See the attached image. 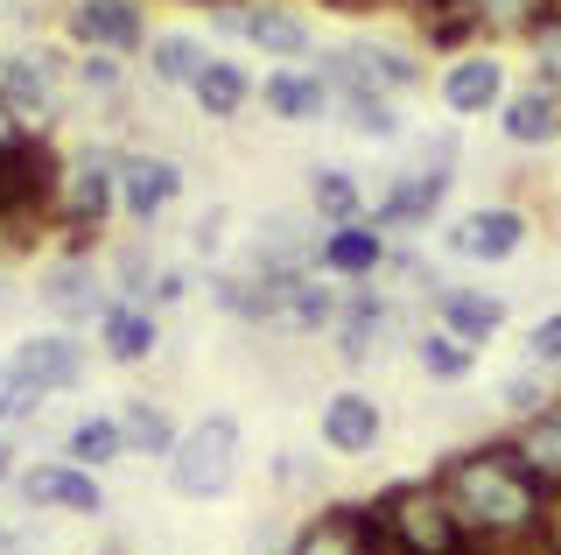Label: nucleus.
<instances>
[{"label": "nucleus", "instance_id": "f257e3e1", "mask_svg": "<svg viewBox=\"0 0 561 555\" xmlns=\"http://www.w3.org/2000/svg\"><path fill=\"white\" fill-rule=\"evenodd\" d=\"M449 492L456 520H463L478 542L505 548V542H534L548 534V485L534 478V464L519 457L513 443H478V450H456L435 478Z\"/></svg>", "mask_w": 561, "mask_h": 555}, {"label": "nucleus", "instance_id": "f03ea898", "mask_svg": "<svg viewBox=\"0 0 561 555\" xmlns=\"http://www.w3.org/2000/svg\"><path fill=\"white\" fill-rule=\"evenodd\" d=\"M379 534H386V555H463L478 534L456 520L443 485H393V492L373 507Z\"/></svg>", "mask_w": 561, "mask_h": 555}, {"label": "nucleus", "instance_id": "7ed1b4c3", "mask_svg": "<svg viewBox=\"0 0 561 555\" xmlns=\"http://www.w3.org/2000/svg\"><path fill=\"white\" fill-rule=\"evenodd\" d=\"M239 478V422L232 415H204L197 429H183L169 450V485L183 499H218Z\"/></svg>", "mask_w": 561, "mask_h": 555}, {"label": "nucleus", "instance_id": "20e7f679", "mask_svg": "<svg viewBox=\"0 0 561 555\" xmlns=\"http://www.w3.org/2000/svg\"><path fill=\"white\" fill-rule=\"evenodd\" d=\"M443 247L456 253V260H513L519 247H526V218L513 212V204H484V212H463L443 233Z\"/></svg>", "mask_w": 561, "mask_h": 555}, {"label": "nucleus", "instance_id": "39448f33", "mask_svg": "<svg viewBox=\"0 0 561 555\" xmlns=\"http://www.w3.org/2000/svg\"><path fill=\"white\" fill-rule=\"evenodd\" d=\"M210 22H218L225 36L260 43L267 57H309V22H302L295 8H232V0H225Z\"/></svg>", "mask_w": 561, "mask_h": 555}, {"label": "nucleus", "instance_id": "423d86ee", "mask_svg": "<svg viewBox=\"0 0 561 555\" xmlns=\"http://www.w3.org/2000/svg\"><path fill=\"white\" fill-rule=\"evenodd\" d=\"M330 338H337V359H344V366H365V359L379 352V338H393V303H379L373 288L344 296L337 324H330Z\"/></svg>", "mask_w": 561, "mask_h": 555}, {"label": "nucleus", "instance_id": "0eeeda50", "mask_svg": "<svg viewBox=\"0 0 561 555\" xmlns=\"http://www.w3.org/2000/svg\"><path fill=\"white\" fill-rule=\"evenodd\" d=\"M22 492L28 507H57V513H105V492L84 464H35L22 472Z\"/></svg>", "mask_w": 561, "mask_h": 555}, {"label": "nucleus", "instance_id": "6e6552de", "mask_svg": "<svg viewBox=\"0 0 561 555\" xmlns=\"http://www.w3.org/2000/svg\"><path fill=\"white\" fill-rule=\"evenodd\" d=\"M49 190H57V155L43 141H14L0 155V212H28V204H43Z\"/></svg>", "mask_w": 561, "mask_h": 555}, {"label": "nucleus", "instance_id": "1a4fd4ad", "mask_svg": "<svg viewBox=\"0 0 561 555\" xmlns=\"http://www.w3.org/2000/svg\"><path fill=\"white\" fill-rule=\"evenodd\" d=\"M0 99H8L22 120H49L57 113V64L43 57V49H14V57H0Z\"/></svg>", "mask_w": 561, "mask_h": 555}, {"label": "nucleus", "instance_id": "9d476101", "mask_svg": "<svg viewBox=\"0 0 561 555\" xmlns=\"http://www.w3.org/2000/svg\"><path fill=\"white\" fill-rule=\"evenodd\" d=\"M499 127H505V141H513V148L561 141V92H554V84H526V92H513L499 106Z\"/></svg>", "mask_w": 561, "mask_h": 555}, {"label": "nucleus", "instance_id": "9b49d317", "mask_svg": "<svg viewBox=\"0 0 561 555\" xmlns=\"http://www.w3.org/2000/svg\"><path fill=\"white\" fill-rule=\"evenodd\" d=\"M183 190V169L162 162V155H119V204L148 225L154 212H169V197Z\"/></svg>", "mask_w": 561, "mask_h": 555}, {"label": "nucleus", "instance_id": "f8f14e48", "mask_svg": "<svg viewBox=\"0 0 561 555\" xmlns=\"http://www.w3.org/2000/svg\"><path fill=\"white\" fill-rule=\"evenodd\" d=\"M443 106L449 113H491V106H505V71H499V57H484V49H470V57H456L449 71H443Z\"/></svg>", "mask_w": 561, "mask_h": 555}, {"label": "nucleus", "instance_id": "ddd939ff", "mask_svg": "<svg viewBox=\"0 0 561 555\" xmlns=\"http://www.w3.org/2000/svg\"><path fill=\"white\" fill-rule=\"evenodd\" d=\"M379 401L373 394H358V387H344V394H330L323 401V443L330 450H344V457H365V450L379 443Z\"/></svg>", "mask_w": 561, "mask_h": 555}, {"label": "nucleus", "instance_id": "4468645a", "mask_svg": "<svg viewBox=\"0 0 561 555\" xmlns=\"http://www.w3.org/2000/svg\"><path fill=\"white\" fill-rule=\"evenodd\" d=\"M113 197H119V155H84L78 169H70V197H64V218L78 225H92L99 233V218L113 212Z\"/></svg>", "mask_w": 561, "mask_h": 555}, {"label": "nucleus", "instance_id": "2eb2a0df", "mask_svg": "<svg viewBox=\"0 0 561 555\" xmlns=\"http://www.w3.org/2000/svg\"><path fill=\"white\" fill-rule=\"evenodd\" d=\"M70 36H78L84 49H134L140 43V8L134 0H78L70 8Z\"/></svg>", "mask_w": 561, "mask_h": 555}, {"label": "nucleus", "instance_id": "dca6fc26", "mask_svg": "<svg viewBox=\"0 0 561 555\" xmlns=\"http://www.w3.org/2000/svg\"><path fill=\"white\" fill-rule=\"evenodd\" d=\"M316 253H323V239H309V225L295 218V212H267V218H260V239H253V268H274V274H302Z\"/></svg>", "mask_w": 561, "mask_h": 555}, {"label": "nucleus", "instance_id": "f3484780", "mask_svg": "<svg viewBox=\"0 0 561 555\" xmlns=\"http://www.w3.org/2000/svg\"><path fill=\"white\" fill-rule=\"evenodd\" d=\"M449 197V169H414V177H400L393 190H386V204L373 212V225L386 233V225H428L435 212H443Z\"/></svg>", "mask_w": 561, "mask_h": 555}, {"label": "nucleus", "instance_id": "a211bd4d", "mask_svg": "<svg viewBox=\"0 0 561 555\" xmlns=\"http://www.w3.org/2000/svg\"><path fill=\"white\" fill-rule=\"evenodd\" d=\"M260 99H267L274 120H323L330 106H337V92H330L323 71H274L267 84H260Z\"/></svg>", "mask_w": 561, "mask_h": 555}, {"label": "nucleus", "instance_id": "6ab92c4d", "mask_svg": "<svg viewBox=\"0 0 561 555\" xmlns=\"http://www.w3.org/2000/svg\"><path fill=\"white\" fill-rule=\"evenodd\" d=\"M435 317H443V331L484 344V338L505 324V303L484 296V288H456V282H443V288H435Z\"/></svg>", "mask_w": 561, "mask_h": 555}, {"label": "nucleus", "instance_id": "aec40b11", "mask_svg": "<svg viewBox=\"0 0 561 555\" xmlns=\"http://www.w3.org/2000/svg\"><path fill=\"white\" fill-rule=\"evenodd\" d=\"M14 366H22L35 387H78L84 380V344L78 338H64V331H49V338H28L22 352H14Z\"/></svg>", "mask_w": 561, "mask_h": 555}, {"label": "nucleus", "instance_id": "412c9836", "mask_svg": "<svg viewBox=\"0 0 561 555\" xmlns=\"http://www.w3.org/2000/svg\"><path fill=\"white\" fill-rule=\"evenodd\" d=\"M386 260V239H379V225H330L323 233V253H316V268H330V274H351V282H358V274H373Z\"/></svg>", "mask_w": 561, "mask_h": 555}, {"label": "nucleus", "instance_id": "4be33fe9", "mask_svg": "<svg viewBox=\"0 0 561 555\" xmlns=\"http://www.w3.org/2000/svg\"><path fill=\"white\" fill-rule=\"evenodd\" d=\"M513 450L534 464V478L548 485V492H561V401H548L540 415H526L519 437H513Z\"/></svg>", "mask_w": 561, "mask_h": 555}, {"label": "nucleus", "instance_id": "5701e85b", "mask_svg": "<svg viewBox=\"0 0 561 555\" xmlns=\"http://www.w3.org/2000/svg\"><path fill=\"white\" fill-rule=\"evenodd\" d=\"M337 113H344L351 134H365V141H400L393 92H373V84H337Z\"/></svg>", "mask_w": 561, "mask_h": 555}, {"label": "nucleus", "instance_id": "b1692460", "mask_svg": "<svg viewBox=\"0 0 561 555\" xmlns=\"http://www.w3.org/2000/svg\"><path fill=\"white\" fill-rule=\"evenodd\" d=\"M99 338L119 366H140V359L154 352V317L140 303H113V309H99Z\"/></svg>", "mask_w": 561, "mask_h": 555}, {"label": "nucleus", "instance_id": "393cba45", "mask_svg": "<svg viewBox=\"0 0 561 555\" xmlns=\"http://www.w3.org/2000/svg\"><path fill=\"white\" fill-rule=\"evenodd\" d=\"M35 296H43V309H57V317H92L99 309V282H92V268H84V260H64V268H49L43 274V288H35Z\"/></svg>", "mask_w": 561, "mask_h": 555}, {"label": "nucleus", "instance_id": "a878e982", "mask_svg": "<svg viewBox=\"0 0 561 555\" xmlns=\"http://www.w3.org/2000/svg\"><path fill=\"white\" fill-rule=\"evenodd\" d=\"M119 450H127V429H119V415H84V422L64 437V457H70V464H84V472L113 464Z\"/></svg>", "mask_w": 561, "mask_h": 555}, {"label": "nucleus", "instance_id": "bb28decb", "mask_svg": "<svg viewBox=\"0 0 561 555\" xmlns=\"http://www.w3.org/2000/svg\"><path fill=\"white\" fill-rule=\"evenodd\" d=\"M190 92H197V106H204L210 120H232V113L245 106V99H253V78H245V71H239V64H225V57H210V64H204V78H197V84H190Z\"/></svg>", "mask_w": 561, "mask_h": 555}, {"label": "nucleus", "instance_id": "cd10ccee", "mask_svg": "<svg viewBox=\"0 0 561 555\" xmlns=\"http://www.w3.org/2000/svg\"><path fill=\"white\" fill-rule=\"evenodd\" d=\"M414 359H421V373H428V380H470V366H478V344L435 324V331L414 338Z\"/></svg>", "mask_w": 561, "mask_h": 555}, {"label": "nucleus", "instance_id": "c85d7f7f", "mask_svg": "<svg viewBox=\"0 0 561 555\" xmlns=\"http://www.w3.org/2000/svg\"><path fill=\"white\" fill-rule=\"evenodd\" d=\"M148 64H154V78H162V84H197L210 57H204L197 36H154L148 43Z\"/></svg>", "mask_w": 561, "mask_h": 555}, {"label": "nucleus", "instance_id": "c756f323", "mask_svg": "<svg viewBox=\"0 0 561 555\" xmlns=\"http://www.w3.org/2000/svg\"><path fill=\"white\" fill-rule=\"evenodd\" d=\"M309 204H316V212H323L330 225H351V218L365 212L358 177H351V169H316V177H309Z\"/></svg>", "mask_w": 561, "mask_h": 555}, {"label": "nucleus", "instance_id": "7c9ffc66", "mask_svg": "<svg viewBox=\"0 0 561 555\" xmlns=\"http://www.w3.org/2000/svg\"><path fill=\"white\" fill-rule=\"evenodd\" d=\"M337 309H344L337 288L309 282V274H295V282H288V324H302V331H330V324H337Z\"/></svg>", "mask_w": 561, "mask_h": 555}, {"label": "nucleus", "instance_id": "2f4dec72", "mask_svg": "<svg viewBox=\"0 0 561 555\" xmlns=\"http://www.w3.org/2000/svg\"><path fill=\"white\" fill-rule=\"evenodd\" d=\"M119 429H127V443L148 450V457H169V450H175V429H169V415L154 401H127V408H119Z\"/></svg>", "mask_w": 561, "mask_h": 555}, {"label": "nucleus", "instance_id": "473e14b6", "mask_svg": "<svg viewBox=\"0 0 561 555\" xmlns=\"http://www.w3.org/2000/svg\"><path fill=\"white\" fill-rule=\"evenodd\" d=\"M43 408V387L14 366V359H0V422H22V415Z\"/></svg>", "mask_w": 561, "mask_h": 555}, {"label": "nucleus", "instance_id": "72a5a7b5", "mask_svg": "<svg viewBox=\"0 0 561 555\" xmlns=\"http://www.w3.org/2000/svg\"><path fill=\"white\" fill-rule=\"evenodd\" d=\"M548 401H554V394L540 387V366H534V373H505V387H499V408L513 415V422H526V415H540Z\"/></svg>", "mask_w": 561, "mask_h": 555}, {"label": "nucleus", "instance_id": "f704fd0d", "mask_svg": "<svg viewBox=\"0 0 561 555\" xmlns=\"http://www.w3.org/2000/svg\"><path fill=\"white\" fill-rule=\"evenodd\" d=\"M526 43H534V64H540V84H554L561 92V14L548 8L534 29H526Z\"/></svg>", "mask_w": 561, "mask_h": 555}, {"label": "nucleus", "instance_id": "c9c22d12", "mask_svg": "<svg viewBox=\"0 0 561 555\" xmlns=\"http://www.w3.org/2000/svg\"><path fill=\"white\" fill-rule=\"evenodd\" d=\"M540 8H548V0H470L478 29H534Z\"/></svg>", "mask_w": 561, "mask_h": 555}, {"label": "nucleus", "instance_id": "e433bc0d", "mask_svg": "<svg viewBox=\"0 0 561 555\" xmlns=\"http://www.w3.org/2000/svg\"><path fill=\"white\" fill-rule=\"evenodd\" d=\"M113 274H119V296H127V303H148V288H154V274H162V268H154L148 247H127V253L113 260Z\"/></svg>", "mask_w": 561, "mask_h": 555}, {"label": "nucleus", "instance_id": "4c0bfd02", "mask_svg": "<svg viewBox=\"0 0 561 555\" xmlns=\"http://www.w3.org/2000/svg\"><path fill=\"white\" fill-rule=\"evenodd\" d=\"M526 359H534L540 373H561V317H540L534 338H526Z\"/></svg>", "mask_w": 561, "mask_h": 555}, {"label": "nucleus", "instance_id": "58836bf2", "mask_svg": "<svg viewBox=\"0 0 561 555\" xmlns=\"http://www.w3.org/2000/svg\"><path fill=\"white\" fill-rule=\"evenodd\" d=\"M78 78H84V92H119V64H113V49H92V57L78 64Z\"/></svg>", "mask_w": 561, "mask_h": 555}, {"label": "nucleus", "instance_id": "ea45409f", "mask_svg": "<svg viewBox=\"0 0 561 555\" xmlns=\"http://www.w3.org/2000/svg\"><path fill=\"white\" fill-rule=\"evenodd\" d=\"M274 478L295 485V492H309V485H316V464L302 457V450H280V457H274Z\"/></svg>", "mask_w": 561, "mask_h": 555}, {"label": "nucleus", "instance_id": "a19ab883", "mask_svg": "<svg viewBox=\"0 0 561 555\" xmlns=\"http://www.w3.org/2000/svg\"><path fill=\"white\" fill-rule=\"evenodd\" d=\"M183 296H190V274H183V268H162V274H154L148 303H183Z\"/></svg>", "mask_w": 561, "mask_h": 555}, {"label": "nucleus", "instance_id": "79ce46f5", "mask_svg": "<svg viewBox=\"0 0 561 555\" xmlns=\"http://www.w3.org/2000/svg\"><path fill=\"white\" fill-rule=\"evenodd\" d=\"M218 239H225V212H204L197 225H190V247L197 253H218Z\"/></svg>", "mask_w": 561, "mask_h": 555}, {"label": "nucleus", "instance_id": "37998d69", "mask_svg": "<svg viewBox=\"0 0 561 555\" xmlns=\"http://www.w3.org/2000/svg\"><path fill=\"white\" fill-rule=\"evenodd\" d=\"M14 141H22V113H14L8 99H0V155H8Z\"/></svg>", "mask_w": 561, "mask_h": 555}, {"label": "nucleus", "instance_id": "c03bdc74", "mask_svg": "<svg viewBox=\"0 0 561 555\" xmlns=\"http://www.w3.org/2000/svg\"><path fill=\"white\" fill-rule=\"evenodd\" d=\"M0 478H14V450L8 443H0Z\"/></svg>", "mask_w": 561, "mask_h": 555}, {"label": "nucleus", "instance_id": "a18cd8bd", "mask_svg": "<svg viewBox=\"0 0 561 555\" xmlns=\"http://www.w3.org/2000/svg\"><path fill=\"white\" fill-rule=\"evenodd\" d=\"M337 8H373V0H337Z\"/></svg>", "mask_w": 561, "mask_h": 555}, {"label": "nucleus", "instance_id": "49530a36", "mask_svg": "<svg viewBox=\"0 0 561 555\" xmlns=\"http://www.w3.org/2000/svg\"><path fill=\"white\" fill-rule=\"evenodd\" d=\"M435 8H463V0H435Z\"/></svg>", "mask_w": 561, "mask_h": 555}, {"label": "nucleus", "instance_id": "de8ad7c7", "mask_svg": "<svg viewBox=\"0 0 561 555\" xmlns=\"http://www.w3.org/2000/svg\"><path fill=\"white\" fill-rule=\"evenodd\" d=\"M548 8H554V14H561V0H548ZM548 8H540V14H548Z\"/></svg>", "mask_w": 561, "mask_h": 555}]
</instances>
